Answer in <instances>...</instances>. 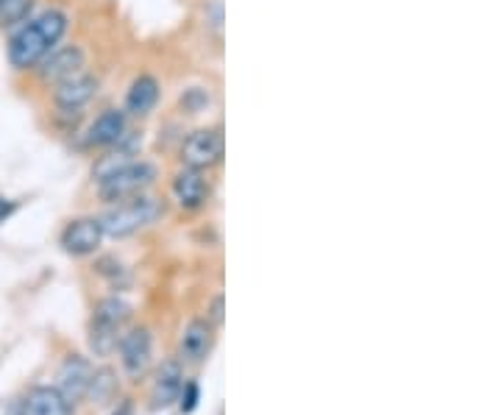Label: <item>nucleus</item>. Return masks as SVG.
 <instances>
[{
    "label": "nucleus",
    "mask_w": 501,
    "mask_h": 415,
    "mask_svg": "<svg viewBox=\"0 0 501 415\" xmlns=\"http://www.w3.org/2000/svg\"><path fill=\"white\" fill-rule=\"evenodd\" d=\"M120 348V362L129 377H142L145 368L151 366V332L148 329H131L120 335L118 340Z\"/></svg>",
    "instance_id": "6"
},
{
    "label": "nucleus",
    "mask_w": 501,
    "mask_h": 415,
    "mask_svg": "<svg viewBox=\"0 0 501 415\" xmlns=\"http://www.w3.org/2000/svg\"><path fill=\"white\" fill-rule=\"evenodd\" d=\"M212 348V327L204 318H195L184 327L182 340H179V354L187 362H201Z\"/></svg>",
    "instance_id": "12"
},
{
    "label": "nucleus",
    "mask_w": 501,
    "mask_h": 415,
    "mask_svg": "<svg viewBox=\"0 0 501 415\" xmlns=\"http://www.w3.org/2000/svg\"><path fill=\"white\" fill-rule=\"evenodd\" d=\"M129 318V304L120 298H106L98 304L95 318H92V329H89V346L98 357H106L118 348L120 340V329Z\"/></svg>",
    "instance_id": "3"
},
{
    "label": "nucleus",
    "mask_w": 501,
    "mask_h": 415,
    "mask_svg": "<svg viewBox=\"0 0 501 415\" xmlns=\"http://www.w3.org/2000/svg\"><path fill=\"white\" fill-rule=\"evenodd\" d=\"M153 179H156V168L151 162H126L100 179V198L111 203L134 198L148 184H153Z\"/></svg>",
    "instance_id": "4"
},
{
    "label": "nucleus",
    "mask_w": 501,
    "mask_h": 415,
    "mask_svg": "<svg viewBox=\"0 0 501 415\" xmlns=\"http://www.w3.org/2000/svg\"><path fill=\"white\" fill-rule=\"evenodd\" d=\"M28 415H70V401L56 388H34L26 401Z\"/></svg>",
    "instance_id": "15"
},
{
    "label": "nucleus",
    "mask_w": 501,
    "mask_h": 415,
    "mask_svg": "<svg viewBox=\"0 0 501 415\" xmlns=\"http://www.w3.org/2000/svg\"><path fill=\"white\" fill-rule=\"evenodd\" d=\"M173 195H176L179 206H184V210H198V206L206 201V182H204L201 171L184 168L173 179Z\"/></svg>",
    "instance_id": "14"
},
{
    "label": "nucleus",
    "mask_w": 501,
    "mask_h": 415,
    "mask_svg": "<svg viewBox=\"0 0 501 415\" xmlns=\"http://www.w3.org/2000/svg\"><path fill=\"white\" fill-rule=\"evenodd\" d=\"M159 100V84L153 76H140L134 78L129 95H126V109L131 115H148Z\"/></svg>",
    "instance_id": "16"
},
{
    "label": "nucleus",
    "mask_w": 501,
    "mask_h": 415,
    "mask_svg": "<svg viewBox=\"0 0 501 415\" xmlns=\"http://www.w3.org/2000/svg\"><path fill=\"white\" fill-rule=\"evenodd\" d=\"M182 388H184V374H182V366L176 359L164 362L156 374V382H153V390H151V401H153V410H164L171 407L173 401H179L182 396Z\"/></svg>",
    "instance_id": "9"
},
{
    "label": "nucleus",
    "mask_w": 501,
    "mask_h": 415,
    "mask_svg": "<svg viewBox=\"0 0 501 415\" xmlns=\"http://www.w3.org/2000/svg\"><path fill=\"white\" fill-rule=\"evenodd\" d=\"M103 240V226L100 221L95 218H81V221H73L65 234H62V245L68 254H76V256H84V254H92Z\"/></svg>",
    "instance_id": "8"
},
{
    "label": "nucleus",
    "mask_w": 501,
    "mask_h": 415,
    "mask_svg": "<svg viewBox=\"0 0 501 415\" xmlns=\"http://www.w3.org/2000/svg\"><path fill=\"white\" fill-rule=\"evenodd\" d=\"M159 215H162V206H159L153 198L134 195V198L120 201L118 206H111V210L103 215L100 226H103V234H111V237H129V234L140 232L142 226L153 223Z\"/></svg>",
    "instance_id": "2"
},
{
    "label": "nucleus",
    "mask_w": 501,
    "mask_h": 415,
    "mask_svg": "<svg viewBox=\"0 0 501 415\" xmlns=\"http://www.w3.org/2000/svg\"><path fill=\"white\" fill-rule=\"evenodd\" d=\"M12 213H15V203H9L6 198H0V223H4Z\"/></svg>",
    "instance_id": "20"
},
{
    "label": "nucleus",
    "mask_w": 501,
    "mask_h": 415,
    "mask_svg": "<svg viewBox=\"0 0 501 415\" xmlns=\"http://www.w3.org/2000/svg\"><path fill=\"white\" fill-rule=\"evenodd\" d=\"M68 31V15L65 12H45L34 20H28L12 39H9V62L17 70H28L39 65L50 50L59 45V39Z\"/></svg>",
    "instance_id": "1"
},
{
    "label": "nucleus",
    "mask_w": 501,
    "mask_h": 415,
    "mask_svg": "<svg viewBox=\"0 0 501 415\" xmlns=\"http://www.w3.org/2000/svg\"><path fill=\"white\" fill-rule=\"evenodd\" d=\"M212 321H214L217 327L223 324V298H220V296L212 301Z\"/></svg>",
    "instance_id": "19"
},
{
    "label": "nucleus",
    "mask_w": 501,
    "mask_h": 415,
    "mask_svg": "<svg viewBox=\"0 0 501 415\" xmlns=\"http://www.w3.org/2000/svg\"><path fill=\"white\" fill-rule=\"evenodd\" d=\"M182 390H184L182 410H184V412H193V410L198 407V385H195V382H190V385H184Z\"/></svg>",
    "instance_id": "18"
},
{
    "label": "nucleus",
    "mask_w": 501,
    "mask_h": 415,
    "mask_svg": "<svg viewBox=\"0 0 501 415\" xmlns=\"http://www.w3.org/2000/svg\"><path fill=\"white\" fill-rule=\"evenodd\" d=\"M95 92H98V81L92 76L76 73V76L59 81V89H56V103H59L62 109L73 112V109H81L87 100H92Z\"/></svg>",
    "instance_id": "11"
},
{
    "label": "nucleus",
    "mask_w": 501,
    "mask_h": 415,
    "mask_svg": "<svg viewBox=\"0 0 501 415\" xmlns=\"http://www.w3.org/2000/svg\"><path fill=\"white\" fill-rule=\"evenodd\" d=\"M31 0H0V26H12L26 17Z\"/></svg>",
    "instance_id": "17"
},
{
    "label": "nucleus",
    "mask_w": 501,
    "mask_h": 415,
    "mask_svg": "<svg viewBox=\"0 0 501 415\" xmlns=\"http://www.w3.org/2000/svg\"><path fill=\"white\" fill-rule=\"evenodd\" d=\"M123 134H126V115L118 112V109H109L100 118H95V123L89 126L87 142L89 145H98V148H106V145L120 142Z\"/></svg>",
    "instance_id": "13"
},
{
    "label": "nucleus",
    "mask_w": 501,
    "mask_h": 415,
    "mask_svg": "<svg viewBox=\"0 0 501 415\" xmlns=\"http://www.w3.org/2000/svg\"><path fill=\"white\" fill-rule=\"evenodd\" d=\"M129 410H131V407H129V404H123V407H120V415H129Z\"/></svg>",
    "instance_id": "21"
},
{
    "label": "nucleus",
    "mask_w": 501,
    "mask_h": 415,
    "mask_svg": "<svg viewBox=\"0 0 501 415\" xmlns=\"http://www.w3.org/2000/svg\"><path fill=\"white\" fill-rule=\"evenodd\" d=\"M223 157V134L217 129H201L195 134H190L182 145V160L187 168L195 171H206L212 165H217Z\"/></svg>",
    "instance_id": "5"
},
{
    "label": "nucleus",
    "mask_w": 501,
    "mask_h": 415,
    "mask_svg": "<svg viewBox=\"0 0 501 415\" xmlns=\"http://www.w3.org/2000/svg\"><path fill=\"white\" fill-rule=\"evenodd\" d=\"M84 67V54L81 47H62V50H50L42 59V78L45 81H65Z\"/></svg>",
    "instance_id": "10"
},
{
    "label": "nucleus",
    "mask_w": 501,
    "mask_h": 415,
    "mask_svg": "<svg viewBox=\"0 0 501 415\" xmlns=\"http://www.w3.org/2000/svg\"><path fill=\"white\" fill-rule=\"evenodd\" d=\"M15 415H28V412H23V410L17 407V410H15Z\"/></svg>",
    "instance_id": "22"
},
{
    "label": "nucleus",
    "mask_w": 501,
    "mask_h": 415,
    "mask_svg": "<svg viewBox=\"0 0 501 415\" xmlns=\"http://www.w3.org/2000/svg\"><path fill=\"white\" fill-rule=\"evenodd\" d=\"M92 377H95V371L84 357H70L59 371V393L68 401H78L89 393Z\"/></svg>",
    "instance_id": "7"
}]
</instances>
